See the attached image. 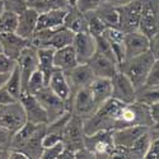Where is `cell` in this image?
I'll list each match as a JSON object with an SVG mask.
<instances>
[{
    "instance_id": "ac0fdd59",
    "label": "cell",
    "mask_w": 159,
    "mask_h": 159,
    "mask_svg": "<svg viewBox=\"0 0 159 159\" xmlns=\"http://www.w3.org/2000/svg\"><path fill=\"white\" fill-rule=\"evenodd\" d=\"M0 43H2L3 47V54L17 61L20 52L31 45V41L20 37L16 32H13V33H0Z\"/></svg>"
},
{
    "instance_id": "ab89813d",
    "label": "cell",
    "mask_w": 159,
    "mask_h": 159,
    "mask_svg": "<svg viewBox=\"0 0 159 159\" xmlns=\"http://www.w3.org/2000/svg\"><path fill=\"white\" fill-rule=\"evenodd\" d=\"M17 65V61L10 59L9 56H7L5 54H0V73L3 74H10L13 70H14Z\"/></svg>"
},
{
    "instance_id": "c3c4849f",
    "label": "cell",
    "mask_w": 159,
    "mask_h": 159,
    "mask_svg": "<svg viewBox=\"0 0 159 159\" xmlns=\"http://www.w3.org/2000/svg\"><path fill=\"white\" fill-rule=\"evenodd\" d=\"M129 2H131V0H110V3H111V4H113V5H116V7L124 5V4L129 3Z\"/></svg>"
},
{
    "instance_id": "4fadbf2b",
    "label": "cell",
    "mask_w": 159,
    "mask_h": 159,
    "mask_svg": "<svg viewBox=\"0 0 159 159\" xmlns=\"http://www.w3.org/2000/svg\"><path fill=\"white\" fill-rule=\"evenodd\" d=\"M65 75L70 85V92H71L70 97L79 89L89 87L90 83L93 82V79L96 78L88 64H78L71 70L66 71Z\"/></svg>"
},
{
    "instance_id": "603a6c76",
    "label": "cell",
    "mask_w": 159,
    "mask_h": 159,
    "mask_svg": "<svg viewBox=\"0 0 159 159\" xmlns=\"http://www.w3.org/2000/svg\"><path fill=\"white\" fill-rule=\"evenodd\" d=\"M74 37H75L74 32H71L70 30H68L66 27H64V25H61V27L51 31V33H50V36H48V38H47V41H46L43 47H50V48H54V50H59L61 47L73 45Z\"/></svg>"
},
{
    "instance_id": "1f68e13d",
    "label": "cell",
    "mask_w": 159,
    "mask_h": 159,
    "mask_svg": "<svg viewBox=\"0 0 159 159\" xmlns=\"http://www.w3.org/2000/svg\"><path fill=\"white\" fill-rule=\"evenodd\" d=\"M4 87H5V89H7L17 101L20 99V97H22V94H23V83H22L20 71H19V69H18L17 65H16L14 70H13V71L9 74V76H8V79H7Z\"/></svg>"
},
{
    "instance_id": "9a60e30c",
    "label": "cell",
    "mask_w": 159,
    "mask_h": 159,
    "mask_svg": "<svg viewBox=\"0 0 159 159\" xmlns=\"http://www.w3.org/2000/svg\"><path fill=\"white\" fill-rule=\"evenodd\" d=\"M125 59H130L149 51V37L139 30L124 33ZM124 59V60H125Z\"/></svg>"
},
{
    "instance_id": "f5cc1de1",
    "label": "cell",
    "mask_w": 159,
    "mask_h": 159,
    "mask_svg": "<svg viewBox=\"0 0 159 159\" xmlns=\"http://www.w3.org/2000/svg\"><path fill=\"white\" fill-rule=\"evenodd\" d=\"M150 127H154V129H158V130H159V122L153 124V126H150Z\"/></svg>"
},
{
    "instance_id": "4316f807",
    "label": "cell",
    "mask_w": 159,
    "mask_h": 159,
    "mask_svg": "<svg viewBox=\"0 0 159 159\" xmlns=\"http://www.w3.org/2000/svg\"><path fill=\"white\" fill-rule=\"evenodd\" d=\"M54 54L55 50L50 47H39L37 48V56H38V70L45 76L46 83H48V79L56 70L54 64Z\"/></svg>"
},
{
    "instance_id": "816d5d0a",
    "label": "cell",
    "mask_w": 159,
    "mask_h": 159,
    "mask_svg": "<svg viewBox=\"0 0 159 159\" xmlns=\"http://www.w3.org/2000/svg\"><path fill=\"white\" fill-rule=\"evenodd\" d=\"M5 10V7H4V2L3 0H0V14H2V13Z\"/></svg>"
},
{
    "instance_id": "cb8c5ba5",
    "label": "cell",
    "mask_w": 159,
    "mask_h": 159,
    "mask_svg": "<svg viewBox=\"0 0 159 159\" xmlns=\"http://www.w3.org/2000/svg\"><path fill=\"white\" fill-rule=\"evenodd\" d=\"M64 27L70 30L74 33H80L88 31V22L85 13L78 10L75 7H71L66 11L64 19Z\"/></svg>"
},
{
    "instance_id": "d6986e66",
    "label": "cell",
    "mask_w": 159,
    "mask_h": 159,
    "mask_svg": "<svg viewBox=\"0 0 159 159\" xmlns=\"http://www.w3.org/2000/svg\"><path fill=\"white\" fill-rule=\"evenodd\" d=\"M87 64L90 66L96 78L111 79L118 71V64L115 60L110 59L108 56L99 54V52H96Z\"/></svg>"
},
{
    "instance_id": "30bf717a",
    "label": "cell",
    "mask_w": 159,
    "mask_h": 159,
    "mask_svg": "<svg viewBox=\"0 0 159 159\" xmlns=\"http://www.w3.org/2000/svg\"><path fill=\"white\" fill-rule=\"evenodd\" d=\"M118 10V30L124 33L139 30V22L141 14V2L131 0V2L117 7Z\"/></svg>"
},
{
    "instance_id": "74e56055",
    "label": "cell",
    "mask_w": 159,
    "mask_h": 159,
    "mask_svg": "<svg viewBox=\"0 0 159 159\" xmlns=\"http://www.w3.org/2000/svg\"><path fill=\"white\" fill-rule=\"evenodd\" d=\"M110 2V0H78L75 8L83 13L88 11H94L97 10L102 4Z\"/></svg>"
},
{
    "instance_id": "f907efd6",
    "label": "cell",
    "mask_w": 159,
    "mask_h": 159,
    "mask_svg": "<svg viewBox=\"0 0 159 159\" xmlns=\"http://www.w3.org/2000/svg\"><path fill=\"white\" fill-rule=\"evenodd\" d=\"M76 3H78V0H68V4H69L70 8H71V7H75Z\"/></svg>"
},
{
    "instance_id": "52a82bcc",
    "label": "cell",
    "mask_w": 159,
    "mask_h": 159,
    "mask_svg": "<svg viewBox=\"0 0 159 159\" xmlns=\"http://www.w3.org/2000/svg\"><path fill=\"white\" fill-rule=\"evenodd\" d=\"M25 122L27 116L20 101L11 102L0 107V126L5 127L13 134L17 132Z\"/></svg>"
},
{
    "instance_id": "6da1fadb",
    "label": "cell",
    "mask_w": 159,
    "mask_h": 159,
    "mask_svg": "<svg viewBox=\"0 0 159 159\" xmlns=\"http://www.w3.org/2000/svg\"><path fill=\"white\" fill-rule=\"evenodd\" d=\"M153 124L149 106L138 101L122 103L113 98L102 103L93 115L83 121L85 135L98 131H115L134 125L150 127Z\"/></svg>"
},
{
    "instance_id": "484cf974",
    "label": "cell",
    "mask_w": 159,
    "mask_h": 159,
    "mask_svg": "<svg viewBox=\"0 0 159 159\" xmlns=\"http://www.w3.org/2000/svg\"><path fill=\"white\" fill-rule=\"evenodd\" d=\"M89 89L92 92V96H93L97 106H99L102 103H104L107 99L111 98V93H112V84H111V79L107 78H94L93 82L90 83Z\"/></svg>"
},
{
    "instance_id": "7402d4cb",
    "label": "cell",
    "mask_w": 159,
    "mask_h": 159,
    "mask_svg": "<svg viewBox=\"0 0 159 159\" xmlns=\"http://www.w3.org/2000/svg\"><path fill=\"white\" fill-rule=\"evenodd\" d=\"M68 9H52L45 13H39L37 30H55L64 25V19Z\"/></svg>"
},
{
    "instance_id": "f35d334b",
    "label": "cell",
    "mask_w": 159,
    "mask_h": 159,
    "mask_svg": "<svg viewBox=\"0 0 159 159\" xmlns=\"http://www.w3.org/2000/svg\"><path fill=\"white\" fill-rule=\"evenodd\" d=\"M62 150H64L62 141H60L55 145H51V147H46V148H43L41 159H59Z\"/></svg>"
},
{
    "instance_id": "f546056e",
    "label": "cell",
    "mask_w": 159,
    "mask_h": 159,
    "mask_svg": "<svg viewBox=\"0 0 159 159\" xmlns=\"http://www.w3.org/2000/svg\"><path fill=\"white\" fill-rule=\"evenodd\" d=\"M27 7L38 13H45L52 9H69L68 0H27Z\"/></svg>"
},
{
    "instance_id": "277c9868",
    "label": "cell",
    "mask_w": 159,
    "mask_h": 159,
    "mask_svg": "<svg viewBox=\"0 0 159 159\" xmlns=\"http://www.w3.org/2000/svg\"><path fill=\"white\" fill-rule=\"evenodd\" d=\"M149 130L148 126H141V125H134V126H127L112 131V140L115 149L112 153V158H125L126 159V152L130 149L134 143L145 132Z\"/></svg>"
},
{
    "instance_id": "f6af8a7d",
    "label": "cell",
    "mask_w": 159,
    "mask_h": 159,
    "mask_svg": "<svg viewBox=\"0 0 159 159\" xmlns=\"http://www.w3.org/2000/svg\"><path fill=\"white\" fill-rule=\"evenodd\" d=\"M16 101L17 99L5 89V87L0 88V106H5V104H9L11 102H16Z\"/></svg>"
},
{
    "instance_id": "ffe728a7",
    "label": "cell",
    "mask_w": 159,
    "mask_h": 159,
    "mask_svg": "<svg viewBox=\"0 0 159 159\" xmlns=\"http://www.w3.org/2000/svg\"><path fill=\"white\" fill-rule=\"evenodd\" d=\"M38 16L39 13L32 8H25L23 11H20L18 14V25L16 33L31 41L34 32L37 31Z\"/></svg>"
},
{
    "instance_id": "7bdbcfd3",
    "label": "cell",
    "mask_w": 159,
    "mask_h": 159,
    "mask_svg": "<svg viewBox=\"0 0 159 159\" xmlns=\"http://www.w3.org/2000/svg\"><path fill=\"white\" fill-rule=\"evenodd\" d=\"M11 139H13V132H10L3 126H0V149H10Z\"/></svg>"
},
{
    "instance_id": "bcb514c9",
    "label": "cell",
    "mask_w": 159,
    "mask_h": 159,
    "mask_svg": "<svg viewBox=\"0 0 159 159\" xmlns=\"http://www.w3.org/2000/svg\"><path fill=\"white\" fill-rule=\"evenodd\" d=\"M149 110H150V115H152V118H153L154 124L159 122V102L149 106Z\"/></svg>"
},
{
    "instance_id": "ee69618b",
    "label": "cell",
    "mask_w": 159,
    "mask_h": 159,
    "mask_svg": "<svg viewBox=\"0 0 159 159\" xmlns=\"http://www.w3.org/2000/svg\"><path fill=\"white\" fill-rule=\"evenodd\" d=\"M149 52L153 55L154 60H159V31L149 37Z\"/></svg>"
},
{
    "instance_id": "d590c367",
    "label": "cell",
    "mask_w": 159,
    "mask_h": 159,
    "mask_svg": "<svg viewBox=\"0 0 159 159\" xmlns=\"http://www.w3.org/2000/svg\"><path fill=\"white\" fill-rule=\"evenodd\" d=\"M85 16H87V22H88V32L92 33L94 37L102 34L107 30L104 23L96 14V11H88V13H85Z\"/></svg>"
},
{
    "instance_id": "4dcf8cb0",
    "label": "cell",
    "mask_w": 159,
    "mask_h": 159,
    "mask_svg": "<svg viewBox=\"0 0 159 159\" xmlns=\"http://www.w3.org/2000/svg\"><path fill=\"white\" fill-rule=\"evenodd\" d=\"M150 135H149V130L145 132L144 135H141L135 143L134 145L127 149L126 152V159L127 158H134V159H141V158H145V154L148 152V148L150 145Z\"/></svg>"
},
{
    "instance_id": "8fae6325",
    "label": "cell",
    "mask_w": 159,
    "mask_h": 159,
    "mask_svg": "<svg viewBox=\"0 0 159 159\" xmlns=\"http://www.w3.org/2000/svg\"><path fill=\"white\" fill-rule=\"evenodd\" d=\"M140 2L141 14L139 22V31L150 37L157 31H159V0H140Z\"/></svg>"
},
{
    "instance_id": "681fc988",
    "label": "cell",
    "mask_w": 159,
    "mask_h": 159,
    "mask_svg": "<svg viewBox=\"0 0 159 159\" xmlns=\"http://www.w3.org/2000/svg\"><path fill=\"white\" fill-rule=\"evenodd\" d=\"M9 74H3V73H0V88L4 87L5 82H7V79H8Z\"/></svg>"
},
{
    "instance_id": "83f0119b",
    "label": "cell",
    "mask_w": 159,
    "mask_h": 159,
    "mask_svg": "<svg viewBox=\"0 0 159 159\" xmlns=\"http://www.w3.org/2000/svg\"><path fill=\"white\" fill-rule=\"evenodd\" d=\"M103 36L108 39V42L113 50V54L120 64L125 59V48H124V32L118 28H107L103 32Z\"/></svg>"
},
{
    "instance_id": "ba28073f",
    "label": "cell",
    "mask_w": 159,
    "mask_h": 159,
    "mask_svg": "<svg viewBox=\"0 0 159 159\" xmlns=\"http://www.w3.org/2000/svg\"><path fill=\"white\" fill-rule=\"evenodd\" d=\"M37 99L43 106V108L47 112L48 122L56 120L60 116H62L65 112L69 111V104L66 101L61 99L59 96H56L47 85L43 87L41 90H38L34 94Z\"/></svg>"
},
{
    "instance_id": "9c48e42d",
    "label": "cell",
    "mask_w": 159,
    "mask_h": 159,
    "mask_svg": "<svg viewBox=\"0 0 159 159\" xmlns=\"http://www.w3.org/2000/svg\"><path fill=\"white\" fill-rule=\"evenodd\" d=\"M84 136L85 132H84L83 120L80 117L71 113L70 120L65 125L62 131L61 141L64 144V148L76 152L78 149L84 147Z\"/></svg>"
},
{
    "instance_id": "d4e9b609",
    "label": "cell",
    "mask_w": 159,
    "mask_h": 159,
    "mask_svg": "<svg viewBox=\"0 0 159 159\" xmlns=\"http://www.w3.org/2000/svg\"><path fill=\"white\" fill-rule=\"evenodd\" d=\"M47 87L54 92L56 96H59L61 99L68 102L70 98V85L68 83V79H66V75L64 71L61 70H55L52 73V75L48 79Z\"/></svg>"
},
{
    "instance_id": "44dd1931",
    "label": "cell",
    "mask_w": 159,
    "mask_h": 159,
    "mask_svg": "<svg viewBox=\"0 0 159 159\" xmlns=\"http://www.w3.org/2000/svg\"><path fill=\"white\" fill-rule=\"evenodd\" d=\"M54 64H55L56 70H61L64 73L71 70L74 66H76L79 62H78V59H76L73 45H69V46L61 47L59 50H55Z\"/></svg>"
},
{
    "instance_id": "11a10c76",
    "label": "cell",
    "mask_w": 159,
    "mask_h": 159,
    "mask_svg": "<svg viewBox=\"0 0 159 159\" xmlns=\"http://www.w3.org/2000/svg\"><path fill=\"white\" fill-rule=\"evenodd\" d=\"M158 16H159V10H158Z\"/></svg>"
},
{
    "instance_id": "836d02e7",
    "label": "cell",
    "mask_w": 159,
    "mask_h": 159,
    "mask_svg": "<svg viewBox=\"0 0 159 159\" xmlns=\"http://www.w3.org/2000/svg\"><path fill=\"white\" fill-rule=\"evenodd\" d=\"M18 14L10 10H4L0 14V33H13L17 31Z\"/></svg>"
},
{
    "instance_id": "e0dca14e",
    "label": "cell",
    "mask_w": 159,
    "mask_h": 159,
    "mask_svg": "<svg viewBox=\"0 0 159 159\" xmlns=\"http://www.w3.org/2000/svg\"><path fill=\"white\" fill-rule=\"evenodd\" d=\"M20 103L27 116V121L32 124H48V116L43 106L39 103L34 94L23 93L20 97Z\"/></svg>"
},
{
    "instance_id": "b9f144b4",
    "label": "cell",
    "mask_w": 159,
    "mask_h": 159,
    "mask_svg": "<svg viewBox=\"0 0 159 159\" xmlns=\"http://www.w3.org/2000/svg\"><path fill=\"white\" fill-rule=\"evenodd\" d=\"M144 85H159V60H154Z\"/></svg>"
},
{
    "instance_id": "f1b7e54d",
    "label": "cell",
    "mask_w": 159,
    "mask_h": 159,
    "mask_svg": "<svg viewBox=\"0 0 159 159\" xmlns=\"http://www.w3.org/2000/svg\"><path fill=\"white\" fill-rule=\"evenodd\" d=\"M94 11L107 28H118V10L116 5L107 2Z\"/></svg>"
},
{
    "instance_id": "3957f363",
    "label": "cell",
    "mask_w": 159,
    "mask_h": 159,
    "mask_svg": "<svg viewBox=\"0 0 159 159\" xmlns=\"http://www.w3.org/2000/svg\"><path fill=\"white\" fill-rule=\"evenodd\" d=\"M154 62V57L150 52H145V54L125 59L122 62L118 64V70L124 73L136 88V90L143 87L147 80V76L149 74V70Z\"/></svg>"
},
{
    "instance_id": "8992f818",
    "label": "cell",
    "mask_w": 159,
    "mask_h": 159,
    "mask_svg": "<svg viewBox=\"0 0 159 159\" xmlns=\"http://www.w3.org/2000/svg\"><path fill=\"white\" fill-rule=\"evenodd\" d=\"M84 147L93 153L94 158H112L115 149L112 131H98L84 136Z\"/></svg>"
},
{
    "instance_id": "7c38bea8",
    "label": "cell",
    "mask_w": 159,
    "mask_h": 159,
    "mask_svg": "<svg viewBox=\"0 0 159 159\" xmlns=\"http://www.w3.org/2000/svg\"><path fill=\"white\" fill-rule=\"evenodd\" d=\"M111 98L117 99L122 103H132L136 101V88L132 85L130 79L120 70L111 78Z\"/></svg>"
},
{
    "instance_id": "5bb4252c",
    "label": "cell",
    "mask_w": 159,
    "mask_h": 159,
    "mask_svg": "<svg viewBox=\"0 0 159 159\" xmlns=\"http://www.w3.org/2000/svg\"><path fill=\"white\" fill-rule=\"evenodd\" d=\"M17 66H18V69L20 71L22 83H23V92H24V88H25V85H27L30 78L38 69L37 47H34L32 43L28 47H25L20 52L19 57L17 59Z\"/></svg>"
},
{
    "instance_id": "60d3db41",
    "label": "cell",
    "mask_w": 159,
    "mask_h": 159,
    "mask_svg": "<svg viewBox=\"0 0 159 159\" xmlns=\"http://www.w3.org/2000/svg\"><path fill=\"white\" fill-rule=\"evenodd\" d=\"M5 10L14 11L17 14H19L20 11H23L27 7V0H3Z\"/></svg>"
},
{
    "instance_id": "d6a6232c",
    "label": "cell",
    "mask_w": 159,
    "mask_h": 159,
    "mask_svg": "<svg viewBox=\"0 0 159 159\" xmlns=\"http://www.w3.org/2000/svg\"><path fill=\"white\" fill-rule=\"evenodd\" d=\"M136 101L147 106L159 102V85H143L136 90Z\"/></svg>"
},
{
    "instance_id": "5b68a950",
    "label": "cell",
    "mask_w": 159,
    "mask_h": 159,
    "mask_svg": "<svg viewBox=\"0 0 159 159\" xmlns=\"http://www.w3.org/2000/svg\"><path fill=\"white\" fill-rule=\"evenodd\" d=\"M68 104H69V111L73 115L80 117L83 121L89 118L98 108L93 96H92V92H90L89 87L82 88L78 92H75V93L69 98Z\"/></svg>"
},
{
    "instance_id": "8d00e7d4",
    "label": "cell",
    "mask_w": 159,
    "mask_h": 159,
    "mask_svg": "<svg viewBox=\"0 0 159 159\" xmlns=\"http://www.w3.org/2000/svg\"><path fill=\"white\" fill-rule=\"evenodd\" d=\"M96 52H99V54H102L104 56H108L110 59H112L117 62V59L113 54V50L108 42V39L103 36V33L99 36H96Z\"/></svg>"
},
{
    "instance_id": "2e32d148",
    "label": "cell",
    "mask_w": 159,
    "mask_h": 159,
    "mask_svg": "<svg viewBox=\"0 0 159 159\" xmlns=\"http://www.w3.org/2000/svg\"><path fill=\"white\" fill-rule=\"evenodd\" d=\"M73 47L79 64H87L96 54V37L87 32L75 33Z\"/></svg>"
},
{
    "instance_id": "9f6ffc18",
    "label": "cell",
    "mask_w": 159,
    "mask_h": 159,
    "mask_svg": "<svg viewBox=\"0 0 159 159\" xmlns=\"http://www.w3.org/2000/svg\"><path fill=\"white\" fill-rule=\"evenodd\" d=\"M0 107H2V106H0Z\"/></svg>"
},
{
    "instance_id": "e575fe53",
    "label": "cell",
    "mask_w": 159,
    "mask_h": 159,
    "mask_svg": "<svg viewBox=\"0 0 159 159\" xmlns=\"http://www.w3.org/2000/svg\"><path fill=\"white\" fill-rule=\"evenodd\" d=\"M47 83L45 80V76L43 74L39 71L38 69L32 74V76L30 78V80L27 83L24 88V92L23 93H30V94H36L38 90H41L43 87H46Z\"/></svg>"
},
{
    "instance_id": "7a4b0ae2",
    "label": "cell",
    "mask_w": 159,
    "mask_h": 159,
    "mask_svg": "<svg viewBox=\"0 0 159 159\" xmlns=\"http://www.w3.org/2000/svg\"><path fill=\"white\" fill-rule=\"evenodd\" d=\"M47 124L25 122L13 134L10 149H17L25 154L28 159H39L43 152L42 140L46 134Z\"/></svg>"
},
{
    "instance_id": "db71d44e",
    "label": "cell",
    "mask_w": 159,
    "mask_h": 159,
    "mask_svg": "<svg viewBox=\"0 0 159 159\" xmlns=\"http://www.w3.org/2000/svg\"><path fill=\"white\" fill-rule=\"evenodd\" d=\"M3 52V47H2V43H0V54Z\"/></svg>"
},
{
    "instance_id": "7dc6e473",
    "label": "cell",
    "mask_w": 159,
    "mask_h": 159,
    "mask_svg": "<svg viewBox=\"0 0 159 159\" xmlns=\"http://www.w3.org/2000/svg\"><path fill=\"white\" fill-rule=\"evenodd\" d=\"M10 149H0V159H9Z\"/></svg>"
}]
</instances>
